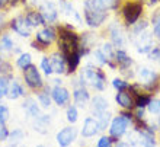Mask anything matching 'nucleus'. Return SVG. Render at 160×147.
<instances>
[{"mask_svg":"<svg viewBox=\"0 0 160 147\" xmlns=\"http://www.w3.org/2000/svg\"><path fill=\"white\" fill-rule=\"evenodd\" d=\"M57 37H58V50L64 55V58L68 57L70 54L79 51L80 48V37L74 32V26L66 25L58 26L57 31Z\"/></svg>","mask_w":160,"mask_h":147,"instance_id":"f257e3e1","label":"nucleus"},{"mask_svg":"<svg viewBox=\"0 0 160 147\" xmlns=\"http://www.w3.org/2000/svg\"><path fill=\"white\" fill-rule=\"evenodd\" d=\"M148 23L146 21L137 22L132 25V31H131L130 39L135 45V50L140 54H148V51L152 50L154 44H153V34L147 32Z\"/></svg>","mask_w":160,"mask_h":147,"instance_id":"f03ea898","label":"nucleus"},{"mask_svg":"<svg viewBox=\"0 0 160 147\" xmlns=\"http://www.w3.org/2000/svg\"><path fill=\"white\" fill-rule=\"evenodd\" d=\"M79 80L80 84L92 86L98 92H103L106 88V74L103 73V70H101L99 67H95L92 64H88L82 68Z\"/></svg>","mask_w":160,"mask_h":147,"instance_id":"7ed1b4c3","label":"nucleus"},{"mask_svg":"<svg viewBox=\"0 0 160 147\" xmlns=\"http://www.w3.org/2000/svg\"><path fill=\"white\" fill-rule=\"evenodd\" d=\"M137 79H138L140 88L146 89L147 92L153 93L160 88V76L157 72H154L150 67H140L137 72Z\"/></svg>","mask_w":160,"mask_h":147,"instance_id":"20e7f679","label":"nucleus"},{"mask_svg":"<svg viewBox=\"0 0 160 147\" xmlns=\"http://www.w3.org/2000/svg\"><path fill=\"white\" fill-rule=\"evenodd\" d=\"M83 16H84V22H86L88 26H90V28H99V26H102V23L106 21L108 13L101 10V9H96L89 0H84Z\"/></svg>","mask_w":160,"mask_h":147,"instance_id":"39448f33","label":"nucleus"},{"mask_svg":"<svg viewBox=\"0 0 160 147\" xmlns=\"http://www.w3.org/2000/svg\"><path fill=\"white\" fill-rule=\"evenodd\" d=\"M57 39V29L54 26H44L38 34L35 35V41L31 44L34 50H45Z\"/></svg>","mask_w":160,"mask_h":147,"instance_id":"423d86ee","label":"nucleus"},{"mask_svg":"<svg viewBox=\"0 0 160 147\" xmlns=\"http://www.w3.org/2000/svg\"><path fill=\"white\" fill-rule=\"evenodd\" d=\"M143 3L141 2H127L122 8L121 13L122 18L125 21L127 26H132L134 23L138 22V19L143 15Z\"/></svg>","mask_w":160,"mask_h":147,"instance_id":"0eeeda50","label":"nucleus"},{"mask_svg":"<svg viewBox=\"0 0 160 147\" xmlns=\"http://www.w3.org/2000/svg\"><path fill=\"white\" fill-rule=\"evenodd\" d=\"M23 80H25V84L32 90H39V89L44 88V80H42V76L39 73V70L37 68V66L34 64H29L28 67H25L23 70Z\"/></svg>","mask_w":160,"mask_h":147,"instance_id":"6e6552de","label":"nucleus"},{"mask_svg":"<svg viewBox=\"0 0 160 147\" xmlns=\"http://www.w3.org/2000/svg\"><path fill=\"white\" fill-rule=\"evenodd\" d=\"M115 63H117V67L121 70L122 74L125 76H134L132 72H128L131 70V67L134 66V61L131 58L130 55L127 54V51L124 48H117L115 50Z\"/></svg>","mask_w":160,"mask_h":147,"instance_id":"1a4fd4ad","label":"nucleus"},{"mask_svg":"<svg viewBox=\"0 0 160 147\" xmlns=\"http://www.w3.org/2000/svg\"><path fill=\"white\" fill-rule=\"evenodd\" d=\"M9 26H10V29H12L15 34H18L22 38H28V37H31V34H32V26L28 23L25 15L15 16L12 21H10V25Z\"/></svg>","mask_w":160,"mask_h":147,"instance_id":"9d476101","label":"nucleus"},{"mask_svg":"<svg viewBox=\"0 0 160 147\" xmlns=\"http://www.w3.org/2000/svg\"><path fill=\"white\" fill-rule=\"evenodd\" d=\"M131 122L127 119L124 115L119 114L118 117H115L109 124V135L111 137H114V139H121L122 135L127 133L128 130V125H130Z\"/></svg>","mask_w":160,"mask_h":147,"instance_id":"9b49d317","label":"nucleus"},{"mask_svg":"<svg viewBox=\"0 0 160 147\" xmlns=\"http://www.w3.org/2000/svg\"><path fill=\"white\" fill-rule=\"evenodd\" d=\"M50 93H51V99L60 108H63V106L70 104V92H68V89L63 88L61 84H54V88L50 90Z\"/></svg>","mask_w":160,"mask_h":147,"instance_id":"f8f14e48","label":"nucleus"},{"mask_svg":"<svg viewBox=\"0 0 160 147\" xmlns=\"http://www.w3.org/2000/svg\"><path fill=\"white\" fill-rule=\"evenodd\" d=\"M77 139V130L73 125L70 127H64L63 130H60L55 135V140L57 143L60 144L61 147H67Z\"/></svg>","mask_w":160,"mask_h":147,"instance_id":"ddd939ff","label":"nucleus"},{"mask_svg":"<svg viewBox=\"0 0 160 147\" xmlns=\"http://www.w3.org/2000/svg\"><path fill=\"white\" fill-rule=\"evenodd\" d=\"M115 102L118 104L119 108L127 111H131L135 108L134 104V95L130 89H125V90H118V93L115 95Z\"/></svg>","mask_w":160,"mask_h":147,"instance_id":"4468645a","label":"nucleus"},{"mask_svg":"<svg viewBox=\"0 0 160 147\" xmlns=\"http://www.w3.org/2000/svg\"><path fill=\"white\" fill-rule=\"evenodd\" d=\"M109 34H111V41H112V45L115 48H122L125 47V35H124V31H122V26L119 25L118 22H112L109 25Z\"/></svg>","mask_w":160,"mask_h":147,"instance_id":"2eb2a0df","label":"nucleus"},{"mask_svg":"<svg viewBox=\"0 0 160 147\" xmlns=\"http://www.w3.org/2000/svg\"><path fill=\"white\" fill-rule=\"evenodd\" d=\"M38 10L41 12L45 23H52V22H55L58 19V9H57L54 2H47V3L41 4L38 8Z\"/></svg>","mask_w":160,"mask_h":147,"instance_id":"dca6fc26","label":"nucleus"},{"mask_svg":"<svg viewBox=\"0 0 160 147\" xmlns=\"http://www.w3.org/2000/svg\"><path fill=\"white\" fill-rule=\"evenodd\" d=\"M50 61H51V67H52V73L54 74H64V73H67V63H66V58H64V55L57 51V53H52L50 55Z\"/></svg>","mask_w":160,"mask_h":147,"instance_id":"f3484780","label":"nucleus"},{"mask_svg":"<svg viewBox=\"0 0 160 147\" xmlns=\"http://www.w3.org/2000/svg\"><path fill=\"white\" fill-rule=\"evenodd\" d=\"M99 125H98L96 118L93 117H88L83 122V127H82V135L86 137V139H90V137H95V135L99 133Z\"/></svg>","mask_w":160,"mask_h":147,"instance_id":"a211bd4d","label":"nucleus"},{"mask_svg":"<svg viewBox=\"0 0 160 147\" xmlns=\"http://www.w3.org/2000/svg\"><path fill=\"white\" fill-rule=\"evenodd\" d=\"M73 99H74V104L77 106H82V108L90 101V93H89V90L86 89L84 84H80V86L74 88V90H73Z\"/></svg>","mask_w":160,"mask_h":147,"instance_id":"6ab92c4d","label":"nucleus"},{"mask_svg":"<svg viewBox=\"0 0 160 147\" xmlns=\"http://www.w3.org/2000/svg\"><path fill=\"white\" fill-rule=\"evenodd\" d=\"M22 109L25 111L26 115L29 118H32V119H35V118H38L41 115V109L37 105V101L34 98H26L23 101V104H22Z\"/></svg>","mask_w":160,"mask_h":147,"instance_id":"aec40b11","label":"nucleus"},{"mask_svg":"<svg viewBox=\"0 0 160 147\" xmlns=\"http://www.w3.org/2000/svg\"><path fill=\"white\" fill-rule=\"evenodd\" d=\"M61 10H63V13H64V16L66 18H68L72 22H76L77 25H80L82 23V16H80V13L77 12L76 9L72 6V3H68V2H61Z\"/></svg>","mask_w":160,"mask_h":147,"instance_id":"412c9836","label":"nucleus"},{"mask_svg":"<svg viewBox=\"0 0 160 147\" xmlns=\"http://www.w3.org/2000/svg\"><path fill=\"white\" fill-rule=\"evenodd\" d=\"M6 96L9 99H12V101H16L19 98L25 96V89L22 86V83L19 80H13L9 83V89H8V95Z\"/></svg>","mask_w":160,"mask_h":147,"instance_id":"4be33fe9","label":"nucleus"},{"mask_svg":"<svg viewBox=\"0 0 160 147\" xmlns=\"http://www.w3.org/2000/svg\"><path fill=\"white\" fill-rule=\"evenodd\" d=\"M96 9H101L103 12L108 10H117L121 4V0H89Z\"/></svg>","mask_w":160,"mask_h":147,"instance_id":"5701e85b","label":"nucleus"},{"mask_svg":"<svg viewBox=\"0 0 160 147\" xmlns=\"http://www.w3.org/2000/svg\"><path fill=\"white\" fill-rule=\"evenodd\" d=\"M25 18H26V21H28V23H29V25L32 26V28H37V26H44V25H47L39 10H31V12H28V13L25 15Z\"/></svg>","mask_w":160,"mask_h":147,"instance_id":"b1692460","label":"nucleus"},{"mask_svg":"<svg viewBox=\"0 0 160 147\" xmlns=\"http://www.w3.org/2000/svg\"><path fill=\"white\" fill-rule=\"evenodd\" d=\"M37 101H38V105L41 106L42 109H50L51 102H52L51 93H50V88H45V84H44V90L37 95Z\"/></svg>","mask_w":160,"mask_h":147,"instance_id":"393cba45","label":"nucleus"},{"mask_svg":"<svg viewBox=\"0 0 160 147\" xmlns=\"http://www.w3.org/2000/svg\"><path fill=\"white\" fill-rule=\"evenodd\" d=\"M80 58H82L80 51H76V53L70 54L68 57H66V63H67V73H68V74H73V73L77 70V67H79V64H80Z\"/></svg>","mask_w":160,"mask_h":147,"instance_id":"a878e982","label":"nucleus"},{"mask_svg":"<svg viewBox=\"0 0 160 147\" xmlns=\"http://www.w3.org/2000/svg\"><path fill=\"white\" fill-rule=\"evenodd\" d=\"M95 115V118H96V121H98V125H99V130L103 131L106 130V127L109 125V122H111V112L108 109L106 111H101V112H96V114H93Z\"/></svg>","mask_w":160,"mask_h":147,"instance_id":"bb28decb","label":"nucleus"},{"mask_svg":"<svg viewBox=\"0 0 160 147\" xmlns=\"http://www.w3.org/2000/svg\"><path fill=\"white\" fill-rule=\"evenodd\" d=\"M108 106H109L108 101H106L103 96H101V95H96V96L92 99V112L93 114L101 112V111H106Z\"/></svg>","mask_w":160,"mask_h":147,"instance_id":"cd10ccee","label":"nucleus"},{"mask_svg":"<svg viewBox=\"0 0 160 147\" xmlns=\"http://www.w3.org/2000/svg\"><path fill=\"white\" fill-rule=\"evenodd\" d=\"M50 121H51L50 115H42V114H41L38 118H35V124H34L35 130L39 131L41 134H45V133H47L45 128L50 125Z\"/></svg>","mask_w":160,"mask_h":147,"instance_id":"c85d7f7f","label":"nucleus"},{"mask_svg":"<svg viewBox=\"0 0 160 147\" xmlns=\"http://www.w3.org/2000/svg\"><path fill=\"white\" fill-rule=\"evenodd\" d=\"M152 96L150 95H146V93H141V92H137L134 95V104H135V108H146L148 105Z\"/></svg>","mask_w":160,"mask_h":147,"instance_id":"c756f323","label":"nucleus"},{"mask_svg":"<svg viewBox=\"0 0 160 147\" xmlns=\"http://www.w3.org/2000/svg\"><path fill=\"white\" fill-rule=\"evenodd\" d=\"M29 64H32V55H31L29 53H22V54L18 57L16 66L21 68V70H23L25 67H28Z\"/></svg>","mask_w":160,"mask_h":147,"instance_id":"7c9ffc66","label":"nucleus"},{"mask_svg":"<svg viewBox=\"0 0 160 147\" xmlns=\"http://www.w3.org/2000/svg\"><path fill=\"white\" fill-rule=\"evenodd\" d=\"M152 28H153V37L156 38L157 41H160V10L153 15Z\"/></svg>","mask_w":160,"mask_h":147,"instance_id":"2f4dec72","label":"nucleus"},{"mask_svg":"<svg viewBox=\"0 0 160 147\" xmlns=\"http://www.w3.org/2000/svg\"><path fill=\"white\" fill-rule=\"evenodd\" d=\"M66 118L70 124H76L77 119H79V109H77L76 105H68L67 111H66Z\"/></svg>","mask_w":160,"mask_h":147,"instance_id":"473e14b6","label":"nucleus"},{"mask_svg":"<svg viewBox=\"0 0 160 147\" xmlns=\"http://www.w3.org/2000/svg\"><path fill=\"white\" fill-rule=\"evenodd\" d=\"M148 109V112L152 114V115H160V99L157 98H152L150 102H148V105L146 106Z\"/></svg>","mask_w":160,"mask_h":147,"instance_id":"72a5a7b5","label":"nucleus"},{"mask_svg":"<svg viewBox=\"0 0 160 147\" xmlns=\"http://www.w3.org/2000/svg\"><path fill=\"white\" fill-rule=\"evenodd\" d=\"M0 47L4 51H12L13 47H15V42H13V39L9 35H2L0 37Z\"/></svg>","mask_w":160,"mask_h":147,"instance_id":"f704fd0d","label":"nucleus"},{"mask_svg":"<svg viewBox=\"0 0 160 147\" xmlns=\"http://www.w3.org/2000/svg\"><path fill=\"white\" fill-rule=\"evenodd\" d=\"M10 80L12 79L8 77V76L0 74V99L8 95V89H9V83H10Z\"/></svg>","mask_w":160,"mask_h":147,"instance_id":"c9c22d12","label":"nucleus"},{"mask_svg":"<svg viewBox=\"0 0 160 147\" xmlns=\"http://www.w3.org/2000/svg\"><path fill=\"white\" fill-rule=\"evenodd\" d=\"M23 137H25L23 131H22L21 128H15L13 131H9V139L8 140H15V141H13V146H16L21 140H23Z\"/></svg>","mask_w":160,"mask_h":147,"instance_id":"e433bc0d","label":"nucleus"},{"mask_svg":"<svg viewBox=\"0 0 160 147\" xmlns=\"http://www.w3.org/2000/svg\"><path fill=\"white\" fill-rule=\"evenodd\" d=\"M117 143H118V139H114L111 135H103V137H101L98 140V147H109Z\"/></svg>","mask_w":160,"mask_h":147,"instance_id":"4c0bfd02","label":"nucleus"},{"mask_svg":"<svg viewBox=\"0 0 160 147\" xmlns=\"http://www.w3.org/2000/svg\"><path fill=\"white\" fill-rule=\"evenodd\" d=\"M41 70L44 72V74H45V76L54 74V73H52V67H51L50 57H42V58H41Z\"/></svg>","mask_w":160,"mask_h":147,"instance_id":"58836bf2","label":"nucleus"},{"mask_svg":"<svg viewBox=\"0 0 160 147\" xmlns=\"http://www.w3.org/2000/svg\"><path fill=\"white\" fill-rule=\"evenodd\" d=\"M0 74L2 76H8L12 79L13 77V68L10 63H6V61H2L0 63Z\"/></svg>","mask_w":160,"mask_h":147,"instance_id":"ea45409f","label":"nucleus"},{"mask_svg":"<svg viewBox=\"0 0 160 147\" xmlns=\"http://www.w3.org/2000/svg\"><path fill=\"white\" fill-rule=\"evenodd\" d=\"M112 86H114V89H117V90H125V89L130 88V83L124 79L115 77V79L112 80Z\"/></svg>","mask_w":160,"mask_h":147,"instance_id":"a19ab883","label":"nucleus"},{"mask_svg":"<svg viewBox=\"0 0 160 147\" xmlns=\"http://www.w3.org/2000/svg\"><path fill=\"white\" fill-rule=\"evenodd\" d=\"M9 108L4 104H2L0 102V124H6L9 119Z\"/></svg>","mask_w":160,"mask_h":147,"instance_id":"79ce46f5","label":"nucleus"},{"mask_svg":"<svg viewBox=\"0 0 160 147\" xmlns=\"http://www.w3.org/2000/svg\"><path fill=\"white\" fill-rule=\"evenodd\" d=\"M148 58L160 64V47H153L152 50L148 51Z\"/></svg>","mask_w":160,"mask_h":147,"instance_id":"37998d69","label":"nucleus"},{"mask_svg":"<svg viewBox=\"0 0 160 147\" xmlns=\"http://www.w3.org/2000/svg\"><path fill=\"white\" fill-rule=\"evenodd\" d=\"M9 139V130L6 128V124H0V141Z\"/></svg>","mask_w":160,"mask_h":147,"instance_id":"c03bdc74","label":"nucleus"},{"mask_svg":"<svg viewBox=\"0 0 160 147\" xmlns=\"http://www.w3.org/2000/svg\"><path fill=\"white\" fill-rule=\"evenodd\" d=\"M47 2H54V0H32L31 3H32V6H37V8H39L41 4L47 3Z\"/></svg>","mask_w":160,"mask_h":147,"instance_id":"a18cd8bd","label":"nucleus"},{"mask_svg":"<svg viewBox=\"0 0 160 147\" xmlns=\"http://www.w3.org/2000/svg\"><path fill=\"white\" fill-rule=\"evenodd\" d=\"M18 3H26V0H9L10 6H16Z\"/></svg>","mask_w":160,"mask_h":147,"instance_id":"49530a36","label":"nucleus"},{"mask_svg":"<svg viewBox=\"0 0 160 147\" xmlns=\"http://www.w3.org/2000/svg\"><path fill=\"white\" fill-rule=\"evenodd\" d=\"M6 4H9V0H0V9H3Z\"/></svg>","mask_w":160,"mask_h":147,"instance_id":"de8ad7c7","label":"nucleus"},{"mask_svg":"<svg viewBox=\"0 0 160 147\" xmlns=\"http://www.w3.org/2000/svg\"><path fill=\"white\" fill-rule=\"evenodd\" d=\"M3 23H4V18H3V15H0V31L3 29Z\"/></svg>","mask_w":160,"mask_h":147,"instance_id":"09e8293b","label":"nucleus"},{"mask_svg":"<svg viewBox=\"0 0 160 147\" xmlns=\"http://www.w3.org/2000/svg\"><path fill=\"white\" fill-rule=\"evenodd\" d=\"M2 61H3V60H2V55H0V63H2Z\"/></svg>","mask_w":160,"mask_h":147,"instance_id":"8fccbe9b","label":"nucleus"},{"mask_svg":"<svg viewBox=\"0 0 160 147\" xmlns=\"http://www.w3.org/2000/svg\"><path fill=\"white\" fill-rule=\"evenodd\" d=\"M159 128H160V119H159Z\"/></svg>","mask_w":160,"mask_h":147,"instance_id":"3c124183","label":"nucleus"}]
</instances>
